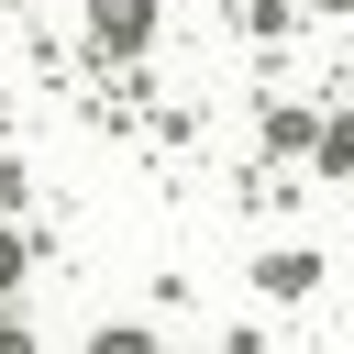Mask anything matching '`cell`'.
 I'll return each instance as SVG.
<instances>
[{
  "label": "cell",
  "instance_id": "cell-2",
  "mask_svg": "<svg viewBox=\"0 0 354 354\" xmlns=\"http://www.w3.org/2000/svg\"><path fill=\"white\" fill-rule=\"evenodd\" d=\"M0 354H33V343H22V332H11V321H0Z\"/></svg>",
  "mask_w": 354,
  "mask_h": 354
},
{
  "label": "cell",
  "instance_id": "cell-1",
  "mask_svg": "<svg viewBox=\"0 0 354 354\" xmlns=\"http://www.w3.org/2000/svg\"><path fill=\"white\" fill-rule=\"evenodd\" d=\"M11 277H22V232H0V299H11Z\"/></svg>",
  "mask_w": 354,
  "mask_h": 354
}]
</instances>
